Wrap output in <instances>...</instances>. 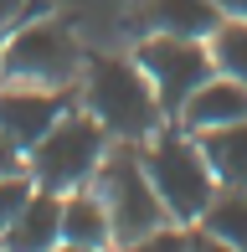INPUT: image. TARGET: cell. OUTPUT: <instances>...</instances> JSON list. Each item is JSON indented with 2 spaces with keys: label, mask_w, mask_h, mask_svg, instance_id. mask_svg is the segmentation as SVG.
<instances>
[{
  "label": "cell",
  "mask_w": 247,
  "mask_h": 252,
  "mask_svg": "<svg viewBox=\"0 0 247 252\" xmlns=\"http://www.w3.org/2000/svg\"><path fill=\"white\" fill-rule=\"evenodd\" d=\"M77 108L93 113L114 144H144L170 124L134 52H88L83 77H77Z\"/></svg>",
  "instance_id": "1"
},
{
  "label": "cell",
  "mask_w": 247,
  "mask_h": 252,
  "mask_svg": "<svg viewBox=\"0 0 247 252\" xmlns=\"http://www.w3.org/2000/svg\"><path fill=\"white\" fill-rule=\"evenodd\" d=\"M139 159H144L150 186L160 190V201H165V211H170V221L196 226L201 216H206L211 196H216V175H211V165H206L201 139L170 119L160 134H150V139L139 144Z\"/></svg>",
  "instance_id": "2"
},
{
  "label": "cell",
  "mask_w": 247,
  "mask_h": 252,
  "mask_svg": "<svg viewBox=\"0 0 247 252\" xmlns=\"http://www.w3.org/2000/svg\"><path fill=\"white\" fill-rule=\"evenodd\" d=\"M83 41L72 36L67 21H52L47 10L5 31L0 52V83H26V88H77L83 77Z\"/></svg>",
  "instance_id": "3"
},
{
  "label": "cell",
  "mask_w": 247,
  "mask_h": 252,
  "mask_svg": "<svg viewBox=\"0 0 247 252\" xmlns=\"http://www.w3.org/2000/svg\"><path fill=\"white\" fill-rule=\"evenodd\" d=\"M108 144H114V139L103 134V124H98L93 113L67 108L62 119L26 150V175H31L36 190H57V196H67V190H77V186H93V175H98V165H103Z\"/></svg>",
  "instance_id": "4"
},
{
  "label": "cell",
  "mask_w": 247,
  "mask_h": 252,
  "mask_svg": "<svg viewBox=\"0 0 247 252\" xmlns=\"http://www.w3.org/2000/svg\"><path fill=\"white\" fill-rule=\"evenodd\" d=\"M93 190L108 206L114 247L119 242H134V237H144V232H154V226H170V211H165L160 190H154L150 175H144L139 144H108L103 165H98V175H93Z\"/></svg>",
  "instance_id": "5"
},
{
  "label": "cell",
  "mask_w": 247,
  "mask_h": 252,
  "mask_svg": "<svg viewBox=\"0 0 247 252\" xmlns=\"http://www.w3.org/2000/svg\"><path fill=\"white\" fill-rule=\"evenodd\" d=\"M134 62H139L144 77L154 83V93L165 103V119H175L181 103L216 72V67H211V47L201 36H170V31H139Z\"/></svg>",
  "instance_id": "6"
},
{
  "label": "cell",
  "mask_w": 247,
  "mask_h": 252,
  "mask_svg": "<svg viewBox=\"0 0 247 252\" xmlns=\"http://www.w3.org/2000/svg\"><path fill=\"white\" fill-rule=\"evenodd\" d=\"M67 108H77V88H26V83H0V129L31 150Z\"/></svg>",
  "instance_id": "7"
},
{
  "label": "cell",
  "mask_w": 247,
  "mask_h": 252,
  "mask_svg": "<svg viewBox=\"0 0 247 252\" xmlns=\"http://www.w3.org/2000/svg\"><path fill=\"white\" fill-rule=\"evenodd\" d=\"M237 119H247V88L237 77H227V72H211L206 83L181 103V113H175V124L190 129V134L227 129V124H237Z\"/></svg>",
  "instance_id": "8"
},
{
  "label": "cell",
  "mask_w": 247,
  "mask_h": 252,
  "mask_svg": "<svg viewBox=\"0 0 247 252\" xmlns=\"http://www.w3.org/2000/svg\"><path fill=\"white\" fill-rule=\"evenodd\" d=\"M62 242V196L57 190H31L16 221L0 232V252H52Z\"/></svg>",
  "instance_id": "9"
},
{
  "label": "cell",
  "mask_w": 247,
  "mask_h": 252,
  "mask_svg": "<svg viewBox=\"0 0 247 252\" xmlns=\"http://www.w3.org/2000/svg\"><path fill=\"white\" fill-rule=\"evenodd\" d=\"M221 26L216 0H139V31H170V36H201Z\"/></svg>",
  "instance_id": "10"
},
{
  "label": "cell",
  "mask_w": 247,
  "mask_h": 252,
  "mask_svg": "<svg viewBox=\"0 0 247 252\" xmlns=\"http://www.w3.org/2000/svg\"><path fill=\"white\" fill-rule=\"evenodd\" d=\"M62 237L83 247H103L114 252V221H108V206L93 186H77L62 196Z\"/></svg>",
  "instance_id": "11"
},
{
  "label": "cell",
  "mask_w": 247,
  "mask_h": 252,
  "mask_svg": "<svg viewBox=\"0 0 247 252\" xmlns=\"http://www.w3.org/2000/svg\"><path fill=\"white\" fill-rule=\"evenodd\" d=\"M196 139L206 150L216 186H247V119L227 124V129H211V134H196Z\"/></svg>",
  "instance_id": "12"
},
{
  "label": "cell",
  "mask_w": 247,
  "mask_h": 252,
  "mask_svg": "<svg viewBox=\"0 0 247 252\" xmlns=\"http://www.w3.org/2000/svg\"><path fill=\"white\" fill-rule=\"evenodd\" d=\"M196 226H206V232L221 237L227 247L247 252V186H216V196H211L206 216H201Z\"/></svg>",
  "instance_id": "13"
},
{
  "label": "cell",
  "mask_w": 247,
  "mask_h": 252,
  "mask_svg": "<svg viewBox=\"0 0 247 252\" xmlns=\"http://www.w3.org/2000/svg\"><path fill=\"white\" fill-rule=\"evenodd\" d=\"M206 47H211V67L227 72V77H237V83L247 88V21L221 16V26L206 36Z\"/></svg>",
  "instance_id": "14"
},
{
  "label": "cell",
  "mask_w": 247,
  "mask_h": 252,
  "mask_svg": "<svg viewBox=\"0 0 247 252\" xmlns=\"http://www.w3.org/2000/svg\"><path fill=\"white\" fill-rule=\"evenodd\" d=\"M114 252H190V226H181V221L154 226V232L134 237V242H119Z\"/></svg>",
  "instance_id": "15"
},
{
  "label": "cell",
  "mask_w": 247,
  "mask_h": 252,
  "mask_svg": "<svg viewBox=\"0 0 247 252\" xmlns=\"http://www.w3.org/2000/svg\"><path fill=\"white\" fill-rule=\"evenodd\" d=\"M31 190H36V186H31V175H26V170H21V175H0V232L16 221V211L26 206Z\"/></svg>",
  "instance_id": "16"
},
{
  "label": "cell",
  "mask_w": 247,
  "mask_h": 252,
  "mask_svg": "<svg viewBox=\"0 0 247 252\" xmlns=\"http://www.w3.org/2000/svg\"><path fill=\"white\" fill-rule=\"evenodd\" d=\"M31 16H41L36 0H0V36H5V31H16L21 21H31Z\"/></svg>",
  "instance_id": "17"
},
{
  "label": "cell",
  "mask_w": 247,
  "mask_h": 252,
  "mask_svg": "<svg viewBox=\"0 0 247 252\" xmlns=\"http://www.w3.org/2000/svg\"><path fill=\"white\" fill-rule=\"evenodd\" d=\"M21 170H26V150L0 129V175H21Z\"/></svg>",
  "instance_id": "18"
},
{
  "label": "cell",
  "mask_w": 247,
  "mask_h": 252,
  "mask_svg": "<svg viewBox=\"0 0 247 252\" xmlns=\"http://www.w3.org/2000/svg\"><path fill=\"white\" fill-rule=\"evenodd\" d=\"M190 252H237V247H227L221 237H211L206 226H190Z\"/></svg>",
  "instance_id": "19"
},
{
  "label": "cell",
  "mask_w": 247,
  "mask_h": 252,
  "mask_svg": "<svg viewBox=\"0 0 247 252\" xmlns=\"http://www.w3.org/2000/svg\"><path fill=\"white\" fill-rule=\"evenodd\" d=\"M216 10H221V16H237V21H247V0H216Z\"/></svg>",
  "instance_id": "20"
},
{
  "label": "cell",
  "mask_w": 247,
  "mask_h": 252,
  "mask_svg": "<svg viewBox=\"0 0 247 252\" xmlns=\"http://www.w3.org/2000/svg\"><path fill=\"white\" fill-rule=\"evenodd\" d=\"M52 252H103V247H83V242H67V237H62V242L52 247Z\"/></svg>",
  "instance_id": "21"
},
{
  "label": "cell",
  "mask_w": 247,
  "mask_h": 252,
  "mask_svg": "<svg viewBox=\"0 0 247 252\" xmlns=\"http://www.w3.org/2000/svg\"><path fill=\"white\" fill-rule=\"evenodd\" d=\"M0 52H5V36H0Z\"/></svg>",
  "instance_id": "22"
}]
</instances>
